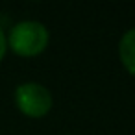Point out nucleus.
Here are the masks:
<instances>
[{"instance_id":"nucleus-1","label":"nucleus","mask_w":135,"mask_h":135,"mask_svg":"<svg viewBox=\"0 0 135 135\" xmlns=\"http://www.w3.org/2000/svg\"><path fill=\"white\" fill-rule=\"evenodd\" d=\"M8 48L21 57H35L43 54L50 43V33L45 24L37 21L17 22L6 37Z\"/></svg>"},{"instance_id":"nucleus-2","label":"nucleus","mask_w":135,"mask_h":135,"mask_svg":"<svg viewBox=\"0 0 135 135\" xmlns=\"http://www.w3.org/2000/svg\"><path fill=\"white\" fill-rule=\"evenodd\" d=\"M13 98L17 109L30 118H43L45 115L50 113L54 105L52 93L37 81H26L17 85Z\"/></svg>"},{"instance_id":"nucleus-3","label":"nucleus","mask_w":135,"mask_h":135,"mask_svg":"<svg viewBox=\"0 0 135 135\" xmlns=\"http://www.w3.org/2000/svg\"><path fill=\"white\" fill-rule=\"evenodd\" d=\"M118 59L122 67L135 76V28L124 32V35L118 41Z\"/></svg>"},{"instance_id":"nucleus-4","label":"nucleus","mask_w":135,"mask_h":135,"mask_svg":"<svg viewBox=\"0 0 135 135\" xmlns=\"http://www.w3.org/2000/svg\"><path fill=\"white\" fill-rule=\"evenodd\" d=\"M6 52H8V41H6V33H4V30L0 28V61L4 59Z\"/></svg>"}]
</instances>
